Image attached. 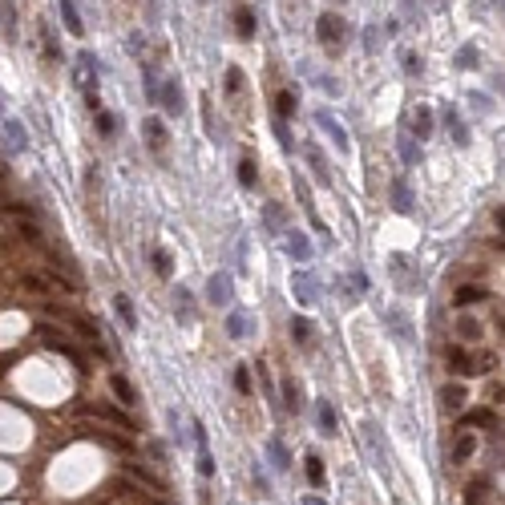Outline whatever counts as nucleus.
Returning <instances> with one entry per match:
<instances>
[{"label":"nucleus","mask_w":505,"mask_h":505,"mask_svg":"<svg viewBox=\"0 0 505 505\" xmlns=\"http://www.w3.org/2000/svg\"><path fill=\"white\" fill-rule=\"evenodd\" d=\"M234 28H239V37H255V12L243 4V8H234Z\"/></svg>","instance_id":"obj_36"},{"label":"nucleus","mask_w":505,"mask_h":505,"mask_svg":"<svg viewBox=\"0 0 505 505\" xmlns=\"http://www.w3.org/2000/svg\"><path fill=\"white\" fill-rule=\"evenodd\" d=\"M291 291H296V299L303 307H316V303H320V279L311 275L307 267H296V271H291Z\"/></svg>","instance_id":"obj_4"},{"label":"nucleus","mask_w":505,"mask_h":505,"mask_svg":"<svg viewBox=\"0 0 505 505\" xmlns=\"http://www.w3.org/2000/svg\"><path fill=\"white\" fill-rule=\"evenodd\" d=\"M413 134L416 138H433V110L429 105H420L413 114Z\"/></svg>","instance_id":"obj_29"},{"label":"nucleus","mask_w":505,"mask_h":505,"mask_svg":"<svg viewBox=\"0 0 505 505\" xmlns=\"http://www.w3.org/2000/svg\"><path fill=\"white\" fill-rule=\"evenodd\" d=\"M223 89H227L230 97H239V93H243V69H239V65H230V69H227V77H223Z\"/></svg>","instance_id":"obj_39"},{"label":"nucleus","mask_w":505,"mask_h":505,"mask_svg":"<svg viewBox=\"0 0 505 505\" xmlns=\"http://www.w3.org/2000/svg\"><path fill=\"white\" fill-rule=\"evenodd\" d=\"M110 388H114V396L121 400V404H138V388H134V384H130L121 372H114V376H110Z\"/></svg>","instance_id":"obj_21"},{"label":"nucleus","mask_w":505,"mask_h":505,"mask_svg":"<svg viewBox=\"0 0 505 505\" xmlns=\"http://www.w3.org/2000/svg\"><path fill=\"white\" fill-rule=\"evenodd\" d=\"M457 332H461V340H481V336H485L481 323L473 320V316H461V320H457Z\"/></svg>","instance_id":"obj_38"},{"label":"nucleus","mask_w":505,"mask_h":505,"mask_svg":"<svg viewBox=\"0 0 505 505\" xmlns=\"http://www.w3.org/2000/svg\"><path fill=\"white\" fill-rule=\"evenodd\" d=\"M142 134H146V146H150V154H162L166 150V142H170V134H166V126H162L158 114H150L146 121H142Z\"/></svg>","instance_id":"obj_9"},{"label":"nucleus","mask_w":505,"mask_h":505,"mask_svg":"<svg viewBox=\"0 0 505 505\" xmlns=\"http://www.w3.org/2000/svg\"><path fill=\"white\" fill-rule=\"evenodd\" d=\"M207 299L214 303V307H227L230 299H234V279L227 275V271H214L207 283Z\"/></svg>","instance_id":"obj_8"},{"label":"nucleus","mask_w":505,"mask_h":505,"mask_svg":"<svg viewBox=\"0 0 505 505\" xmlns=\"http://www.w3.org/2000/svg\"><path fill=\"white\" fill-rule=\"evenodd\" d=\"M158 101H162V110L170 117H182L186 114V97H182V85L170 77V81H162V89H158Z\"/></svg>","instance_id":"obj_7"},{"label":"nucleus","mask_w":505,"mask_h":505,"mask_svg":"<svg viewBox=\"0 0 505 505\" xmlns=\"http://www.w3.org/2000/svg\"><path fill=\"white\" fill-rule=\"evenodd\" d=\"M497 227H502V230H505V210H497Z\"/></svg>","instance_id":"obj_62"},{"label":"nucleus","mask_w":505,"mask_h":505,"mask_svg":"<svg viewBox=\"0 0 505 505\" xmlns=\"http://www.w3.org/2000/svg\"><path fill=\"white\" fill-rule=\"evenodd\" d=\"M267 457H271V465H275L279 473H283V469H291V453H287V445H283L279 436L267 440Z\"/></svg>","instance_id":"obj_23"},{"label":"nucleus","mask_w":505,"mask_h":505,"mask_svg":"<svg viewBox=\"0 0 505 505\" xmlns=\"http://www.w3.org/2000/svg\"><path fill=\"white\" fill-rule=\"evenodd\" d=\"M445 126H449V134H453L457 146H469V130H465V121H461V114L453 105H445Z\"/></svg>","instance_id":"obj_22"},{"label":"nucleus","mask_w":505,"mask_h":505,"mask_svg":"<svg viewBox=\"0 0 505 505\" xmlns=\"http://www.w3.org/2000/svg\"><path fill=\"white\" fill-rule=\"evenodd\" d=\"M316 85H320V89H327V93H340V81H327V77H320Z\"/></svg>","instance_id":"obj_58"},{"label":"nucleus","mask_w":505,"mask_h":505,"mask_svg":"<svg viewBox=\"0 0 505 505\" xmlns=\"http://www.w3.org/2000/svg\"><path fill=\"white\" fill-rule=\"evenodd\" d=\"M24 287H28V291H45V279L41 275H24Z\"/></svg>","instance_id":"obj_55"},{"label":"nucleus","mask_w":505,"mask_h":505,"mask_svg":"<svg viewBox=\"0 0 505 505\" xmlns=\"http://www.w3.org/2000/svg\"><path fill=\"white\" fill-rule=\"evenodd\" d=\"M384 320L392 323V332H396V340H404V344L413 340V323H409V316H404V311H388Z\"/></svg>","instance_id":"obj_31"},{"label":"nucleus","mask_w":505,"mask_h":505,"mask_svg":"<svg viewBox=\"0 0 505 505\" xmlns=\"http://www.w3.org/2000/svg\"><path fill=\"white\" fill-rule=\"evenodd\" d=\"M275 138H279V146H283V150H291V146H296L291 130H287V121H275Z\"/></svg>","instance_id":"obj_50"},{"label":"nucleus","mask_w":505,"mask_h":505,"mask_svg":"<svg viewBox=\"0 0 505 505\" xmlns=\"http://www.w3.org/2000/svg\"><path fill=\"white\" fill-rule=\"evenodd\" d=\"M485 502H489V485L485 481H473L465 489V505H485Z\"/></svg>","instance_id":"obj_40"},{"label":"nucleus","mask_w":505,"mask_h":505,"mask_svg":"<svg viewBox=\"0 0 505 505\" xmlns=\"http://www.w3.org/2000/svg\"><path fill=\"white\" fill-rule=\"evenodd\" d=\"M392 207L400 214H413V186H409V178H392Z\"/></svg>","instance_id":"obj_15"},{"label":"nucleus","mask_w":505,"mask_h":505,"mask_svg":"<svg viewBox=\"0 0 505 505\" xmlns=\"http://www.w3.org/2000/svg\"><path fill=\"white\" fill-rule=\"evenodd\" d=\"M469 420H473V425H493V413H473Z\"/></svg>","instance_id":"obj_59"},{"label":"nucleus","mask_w":505,"mask_h":505,"mask_svg":"<svg viewBox=\"0 0 505 505\" xmlns=\"http://www.w3.org/2000/svg\"><path fill=\"white\" fill-rule=\"evenodd\" d=\"M364 49H368V53H376V49H380V41H376V28H368V33H364Z\"/></svg>","instance_id":"obj_56"},{"label":"nucleus","mask_w":505,"mask_h":505,"mask_svg":"<svg viewBox=\"0 0 505 505\" xmlns=\"http://www.w3.org/2000/svg\"><path fill=\"white\" fill-rule=\"evenodd\" d=\"M311 332H316V327H311L307 316H296V320H291V336H296V344H311Z\"/></svg>","instance_id":"obj_37"},{"label":"nucleus","mask_w":505,"mask_h":505,"mask_svg":"<svg viewBox=\"0 0 505 505\" xmlns=\"http://www.w3.org/2000/svg\"><path fill=\"white\" fill-rule=\"evenodd\" d=\"M360 433H364V445L372 449V461H376V465L384 469V465H388V445H384V429H380L376 420H364V425H360Z\"/></svg>","instance_id":"obj_6"},{"label":"nucleus","mask_w":505,"mask_h":505,"mask_svg":"<svg viewBox=\"0 0 505 505\" xmlns=\"http://www.w3.org/2000/svg\"><path fill=\"white\" fill-rule=\"evenodd\" d=\"M344 287H348V291H360V296H364V291H368V275L360 271V267H352V271L344 275Z\"/></svg>","instance_id":"obj_41"},{"label":"nucleus","mask_w":505,"mask_h":505,"mask_svg":"<svg viewBox=\"0 0 505 505\" xmlns=\"http://www.w3.org/2000/svg\"><path fill=\"white\" fill-rule=\"evenodd\" d=\"M303 473H307V485H311V489H320L323 485V461L316 457V453H307V457H303Z\"/></svg>","instance_id":"obj_32"},{"label":"nucleus","mask_w":505,"mask_h":505,"mask_svg":"<svg viewBox=\"0 0 505 505\" xmlns=\"http://www.w3.org/2000/svg\"><path fill=\"white\" fill-rule=\"evenodd\" d=\"M469 101H473V110H489V105H493V101H489V93H481V89L469 93Z\"/></svg>","instance_id":"obj_53"},{"label":"nucleus","mask_w":505,"mask_h":505,"mask_svg":"<svg viewBox=\"0 0 505 505\" xmlns=\"http://www.w3.org/2000/svg\"><path fill=\"white\" fill-rule=\"evenodd\" d=\"M316 425H320L323 436L340 433V420H336V404H332V400H320V404H316Z\"/></svg>","instance_id":"obj_14"},{"label":"nucleus","mask_w":505,"mask_h":505,"mask_svg":"<svg viewBox=\"0 0 505 505\" xmlns=\"http://www.w3.org/2000/svg\"><path fill=\"white\" fill-rule=\"evenodd\" d=\"M307 162H311V174H316V178H320L323 186L332 182V174H327V162H323L320 146H307Z\"/></svg>","instance_id":"obj_33"},{"label":"nucleus","mask_w":505,"mask_h":505,"mask_svg":"<svg viewBox=\"0 0 505 505\" xmlns=\"http://www.w3.org/2000/svg\"><path fill=\"white\" fill-rule=\"evenodd\" d=\"M114 311H117V320H121V327H138V311H134V303H130V296L126 291H117L114 296Z\"/></svg>","instance_id":"obj_17"},{"label":"nucleus","mask_w":505,"mask_h":505,"mask_svg":"<svg viewBox=\"0 0 505 505\" xmlns=\"http://www.w3.org/2000/svg\"><path fill=\"white\" fill-rule=\"evenodd\" d=\"M255 182H259V166H255V158H243L239 162V186L255 190Z\"/></svg>","instance_id":"obj_34"},{"label":"nucleus","mask_w":505,"mask_h":505,"mask_svg":"<svg viewBox=\"0 0 505 505\" xmlns=\"http://www.w3.org/2000/svg\"><path fill=\"white\" fill-rule=\"evenodd\" d=\"M234 388L243 392V396H251V372H247V368H239V372H234Z\"/></svg>","instance_id":"obj_51"},{"label":"nucleus","mask_w":505,"mask_h":505,"mask_svg":"<svg viewBox=\"0 0 505 505\" xmlns=\"http://www.w3.org/2000/svg\"><path fill=\"white\" fill-rule=\"evenodd\" d=\"M316 37H320V45H327V53H340L348 41V21L340 12H323L316 21Z\"/></svg>","instance_id":"obj_1"},{"label":"nucleus","mask_w":505,"mask_h":505,"mask_svg":"<svg viewBox=\"0 0 505 505\" xmlns=\"http://www.w3.org/2000/svg\"><path fill=\"white\" fill-rule=\"evenodd\" d=\"M283 247H287V255H291L296 263H307V259H311V239H307L303 230H287V243H283Z\"/></svg>","instance_id":"obj_12"},{"label":"nucleus","mask_w":505,"mask_h":505,"mask_svg":"<svg viewBox=\"0 0 505 505\" xmlns=\"http://www.w3.org/2000/svg\"><path fill=\"white\" fill-rule=\"evenodd\" d=\"M8 138H12L17 150H24V126H21V121H8Z\"/></svg>","instance_id":"obj_52"},{"label":"nucleus","mask_w":505,"mask_h":505,"mask_svg":"<svg viewBox=\"0 0 505 505\" xmlns=\"http://www.w3.org/2000/svg\"><path fill=\"white\" fill-rule=\"evenodd\" d=\"M53 316H61V320L69 323L73 332L85 340V344H93L97 348V356H105V344H101V327L89 320V316H81V311H69V307H53Z\"/></svg>","instance_id":"obj_2"},{"label":"nucleus","mask_w":505,"mask_h":505,"mask_svg":"<svg viewBox=\"0 0 505 505\" xmlns=\"http://www.w3.org/2000/svg\"><path fill=\"white\" fill-rule=\"evenodd\" d=\"M400 158H404V166H416L420 162V150H416L413 138H400Z\"/></svg>","instance_id":"obj_43"},{"label":"nucleus","mask_w":505,"mask_h":505,"mask_svg":"<svg viewBox=\"0 0 505 505\" xmlns=\"http://www.w3.org/2000/svg\"><path fill=\"white\" fill-rule=\"evenodd\" d=\"M61 21H65V28H69L73 37H85V24H81V12H77V4H61Z\"/></svg>","instance_id":"obj_30"},{"label":"nucleus","mask_w":505,"mask_h":505,"mask_svg":"<svg viewBox=\"0 0 505 505\" xmlns=\"http://www.w3.org/2000/svg\"><path fill=\"white\" fill-rule=\"evenodd\" d=\"M97 130H101V134H105V138H114V134H117V117H114V114H105V110H101V114H97Z\"/></svg>","instance_id":"obj_45"},{"label":"nucleus","mask_w":505,"mask_h":505,"mask_svg":"<svg viewBox=\"0 0 505 505\" xmlns=\"http://www.w3.org/2000/svg\"><path fill=\"white\" fill-rule=\"evenodd\" d=\"M37 332H41V340H45V344L53 348V352L69 356V360H73L77 368H89V360H85V352H81V348L73 344V340H65V336H57V327H53V323H37Z\"/></svg>","instance_id":"obj_3"},{"label":"nucleus","mask_w":505,"mask_h":505,"mask_svg":"<svg viewBox=\"0 0 505 505\" xmlns=\"http://www.w3.org/2000/svg\"><path fill=\"white\" fill-rule=\"evenodd\" d=\"M303 505H327L323 497H303Z\"/></svg>","instance_id":"obj_61"},{"label":"nucleus","mask_w":505,"mask_h":505,"mask_svg":"<svg viewBox=\"0 0 505 505\" xmlns=\"http://www.w3.org/2000/svg\"><path fill=\"white\" fill-rule=\"evenodd\" d=\"M227 336L230 340H247L251 336V316L247 311H227Z\"/></svg>","instance_id":"obj_18"},{"label":"nucleus","mask_w":505,"mask_h":505,"mask_svg":"<svg viewBox=\"0 0 505 505\" xmlns=\"http://www.w3.org/2000/svg\"><path fill=\"white\" fill-rule=\"evenodd\" d=\"M45 57L49 61H61V49H57V41H53V33H45Z\"/></svg>","instance_id":"obj_54"},{"label":"nucleus","mask_w":505,"mask_h":505,"mask_svg":"<svg viewBox=\"0 0 505 505\" xmlns=\"http://www.w3.org/2000/svg\"><path fill=\"white\" fill-rule=\"evenodd\" d=\"M296 110H299V97L291 89H283L275 97V121H287V117H296Z\"/></svg>","instance_id":"obj_25"},{"label":"nucleus","mask_w":505,"mask_h":505,"mask_svg":"<svg viewBox=\"0 0 505 505\" xmlns=\"http://www.w3.org/2000/svg\"><path fill=\"white\" fill-rule=\"evenodd\" d=\"M473 453H477V436H473V433H461L457 440H453V461L461 465V461H469Z\"/></svg>","instance_id":"obj_27"},{"label":"nucleus","mask_w":505,"mask_h":505,"mask_svg":"<svg viewBox=\"0 0 505 505\" xmlns=\"http://www.w3.org/2000/svg\"><path fill=\"white\" fill-rule=\"evenodd\" d=\"M404 69H409V73H420V57H416V53H404Z\"/></svg>","instance_id":"obj_57"},{"label":"nucleus","mask_w":505,"mask_h":505,"mask_svg":"<svg viewBox=\"0 0 505 505\" xmlns=\"http://www.w3.org/2000/svg\"><path fill=\"white\" fill-rule=\"evenodd\" d=\"M316 126H320L323 134L332 138V146H336L340 154H348V150H352V138H348V130H344V126L336 121V114H327V110H320V114H316Z\"/></svg>","instance_id":"obj_5"},{"label":"nucleus","mask_w":505,"mask_h":505,"mask_svg":"<svg viewBox=\"0 0 505 505\" xmlns=\"http://www.w3.org/2000/svg\"><path fill=\"white\" fill-rule=\"evenodd\" d=\"M497 85H502V93H505V73H502V77H497Z\"/></svg>","instance_id":"obj_63"},{"label":"nucleus","mask_w":505,"mask_h":505,"mask_svg":"<svg viewBox=\"0 0 505 505\" xmlns=\"http://www.w3.org/2000/svg\"><path fill=\"white\" fill-rule=\"evenodd\" d=\"M465 400H469V388H465V384H445V388H440V409H445V413H461Z\"/></svg>","instance_id":"obj_13"},{"label":"nucleus","mask_w":505,"mask_h":505,"mask_svg":"<svg viewBox=\"0 0 505 505\" xmlns=\"http://www.w3.org/2000/svg\"><path fill=\"white\" fill-rule=\"evenodd\" d=\"M279 392H283V409H287V413H291V416L303 413V388H299V380L287 376V380L279 384Z\"/></svg>","instance_id":"obj_16"},{"label":"nucleus","mask_w":505,"mask_h":505,"mask_svg":"<svg viewBox=\"0 0 505 505\" xmlns=\"http://www.w3.org/2000/svg\"><path fill=\"white\" fill-rule=\"evenodd\" d=\"M89 413L97 416V420H110L114 429H126V433H134L138 425L130 420V413H121V409H114V404H89Z\"/></svg>","instance_id":"obj_10"},{"label":"nucleus","mask_w":505,"mask_h":505,"mask_svg":"<svg viewBox=\"0 0 505 505\" xmlns=\"http://www.w3.org/2000/svg\"><path fill=\"white\" fill-rule=\"evenodd\" d=\"M77 65H81V73H77V77H81V81H89L93 73L101 69V65H97V57H93V53H81V57H77Z\"/></svg>","instance_id":"obj_42"},{"label":"nucleus","mask_w":505,"mask_h":505,"mask_svg":"<svg viewBox=\"0 0 505 505\" xmlns=\"http://www.w3.org/2000/svg\"><path fill=\"white\" fill-rule=\"evenodd\" d=\"M481 299H489V296H485L481 287H473V283H465V287L453 291V303H457V307H473V303H481Z\"/></svg>","instance_id":"obj_28"},{"label":"nucleus","mask_w":505,"mask_h":505,"mask_svg":"<svg viewBox=\"0 0 505 505\" xmlns=\"http://www.w3.org/2000/svg\"><path fill=\"white\" fill-rule=\"evenodd\" d=\"M255 372H259V380H263V392H267V400H271V404L279 409V400H275V384H271V376H267V364L259 360V364H255Z\"/></svg>","instance_id":"obj_44"},{"label":"nucleus","mask_w":505,"mask_h":505,"mask_svg":"<svg viewBox=\"0 0 505 505\" xmlns=\"http://www.w3.org/2000/svg\"><path fill=\"white\" fill-rule=\"evenodd\" d=\"M457 65H461V69H473V65H477V49H473V45L457 49Z\"/></svg>","instance_id":"obj_47"},{"label":"nucleus","mask_w":505,"mask_h":505,"mask_svg":"<svg viewBox=\"0 0 505 505\" xmlns=\"http://www.w3.org/2000/svg\"><path fill=\"white\" fill-rule=\"evenodd\" d=\"M445 360H449V372H457V376L473 372V360H469V352H465V348H449V352H445Z\"/></svg>","instance_id":"obj_26"},{"label":"nucleus","mask_w":505,"mask_h":505,"mask_svg":"<svg viewBox=\"0 0 505 505\" xmlns=\"http://www.w3.org/2000/svg\"><path fill=\"white\" fill-rule=\"evenodd\" d=\"M12 24H17V12H12V4H0V28H4V37H12Z\"/></svg>","instance_id":"obj_46"},{"label":"nucleus","mask_w":505,"mask_h":505,"mask_svg":"<svg viewBox=\"0 0 505 505\" xmlns=\"http://www.w3.org/2000/svg\"><path fill=\"white\" fill-rule=\"evenodd\" d=\"M154 275H158V279H170V275H174V255L166 251V247H158V251H154Z\"/></svg>","instance_id":"obj_35"},{"label":"nucleus","mask_w":505,"mask_h":505,"mask_svg":"<svg viewBox=\"0 0 505 505\" xmlns=\"http://www.w3.org/2000/svg\"><path fill=\"white\" fill-rule=\"evenodd\" d=\"M126 473H130L134 481H142V485H146V489H150V493H166V485H162L158 477L150 473V469H142L138 461H126Z\"/></svg>","instance_id":"obj_19"},{"label":"nucleus","mask_w":505,"mask_h":505,"mask_svg":"<svg viewBox=\"0 0 505 505\" xmlns=\"http://www.w3.org/2000/svg\"><path fill=\"white\" fill-rule=\"evenodd\" d=\"M174 316L182 323H194L198 316H194V307H190V291L186 287H174Z\"/></svg>","instance_id":"obj_24"},{"label":"nucleus","mask_w":505,"mask_h":505,"mask_svg":"<svg viewBox=\"0 0 505 505\" xmlns=\"http://www.w3.org/2000/svg\"><path fill=\"white\" fill-rule=\"evenodd\" d=\"M263 223H267L271 234H287V214H283L279 203H267V207H263Z\"/></svg>","instance_id":"obj_20"},{"label":"nucleus","mask_w":505,"mask_h":505,"mask_svg":"<svg viewBox=\"0 0 505 505\" xmlns=\"http://www.w3.org/2000/svg\"><path fill=\"white\" fill-rule=\"evenodd\" d=\"M198 473H203V477H214V457H210V449H198Z\"/></svg>","instance_id":"obj_48"},{"label":"nucleus","mask_w":505,"mask_h":505,"mask_svg":"<svg viewBox=\"0 0 505 505\" xmlns=\"http://www.w3.org/2000/svg\"><path fill=\"white\" fill-rule=\"evenodd\" d=\"M81 436H89L97 445H105V449H114V453H130V440L126 436L110 433V429H81Z\"/></svg>","instance_id":"obj_11"},{"label":"nucleus","mask_w":505,"mask_h":505,"mask_svg":"<svg viewBox=\"0 0 505 505\" xmlns=\"http://www.w3.org/2000/svg\"><path fill=\"white\" fill-rule=\"evenodd\" d=\"M130 493H134V489H130ZM134 497H138L142 505H166V502H158V497H146V493H134Z\"/></svg>","instance_id":"obj_60"},{"label":"nucleus","mask_w":505,"mask_h":505,"mask_svg":"<svg viewBox=\"0 0 505 505\" xmlns=\"http://www.w3.org/2000/svg\"><path fill=\"white\" fill-rule=\"evenodd\" d=\"M251 481H255V489H259V493H263V497H267V493H271V481H267V473H263V469H259V465H255V469H251Z\"/></svg>","instance_id":"obj_49"}]
</instances>
